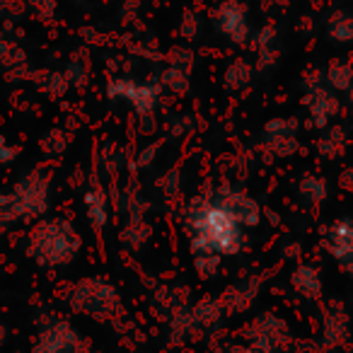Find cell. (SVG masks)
Returning <instances> with one entry per match:
<instances>
[{
  "mask_svg": "<svg viewBox=\"0 0 353 353\" xmlns=\"http://www.w3.org/2000/svg\"><path fill=\"white\" fill-rule=\"evenodd\" d=\"M182 221L187 228L192 252L196 254L235 256L245 250L247 230L211 196L203 192L184 206Z\"/></svg>",
  "mask_w": 353,
  "mask_h": 353,
  "instance_id": "cell-1",
  "label": "cell"
},
{
  "mask_svg": "<svg viewBox=\"0 0 353 353\" xmlns=\"http://www.w3.org/2000/svg\"><path fill=\"white\" fill-rule=\"evenodd\" d=\"M51 208V172L44 167L22 174L8 194L0 196V232L20 221H41Z\"/></svg>",
  "mask_w": 353,
  "mask_h": 353,
  "instance_id": "cell-2",
  "label": "cell"
},
{
  "mask_svg": "<svg viewBox=\"0 0 353 353\" xmlns=\"http://www.w3.org/2000/svg\"><path fill=\"white\" fill-rule=\"evenodd\" d=\"M83 250L80 232L68 218H41L30 232L27 252L41 266H65Z\"/></svg>",
  "mask_w": 353,
  "mask_h": 353,
  "instance_id": "cell-3",
  "label": "cell"
},
{
  "mask_svg": "<svg viewBox=\"0 0 353 353\" xmlns=\"http://www.w3.org/2000/svg\"><path fill=\"white\" fill-rule=\"evenodd\" d=\"M70 305H73V310H78V312L94 314V317H99V319L109 317V314H114V312L121 310L119 293L114 290V285L107 283L104 279L80 281L73 290Z\"/></svg>",
  "mask_w": 353,
  "mask_h": 353,
  "instance_id": "cell-4",
  "label": "cell"
},
{
  "mask_svg": "<svg viewBox=\"0 0 353 353\" xmlns=\"http://www.w3.org/2000/svg\"><path fill=\"white\" fill-rule=\"evenodd\" d=\"M162 85L157 80H145V83H138L131 78H112L107 83V97L109 99H121L133 107V112L138 117H148V114H155L157 104H160Z\"/></svg>",
  "mask_w": 353,
  "mask_h": 353,
  "instance_id": "cell-5",
  "label": "cell"
},
{
  "mask_svg": "<svg viewBox=\"0 0 353 353\" xmlns=\"http://www.w3.org/2000/svg\"><path fill=\"white\" fill-rule=\"evenodd\" d=\"M211 25L218 34L225 37L230 44L247 46L250 44V10L242 0H221L211 10Z\"/></svg>",
  "mask_w": 353,
  "mask_h": 353,
  "instance_id": "cell-6",
  "label": "cell"
},
{
  "mask_svg": "<svg viewBox=\"0 0 353 353\" xmlns=\"http://www.w3.org/2000/svg\"><path fill=\"white\" fill-rule=\"evenodd\" d=\"M211 196L216 199L245 230L259 228L261 218H264V208H261L259 201L252 199L245 189L232 187V184H218V187H213Z\"/></svg>",
  "mask_w": 353,
  "mask_h": 353,
  "instance_id": "cell-7",
  "label": "cell"
},
{
  "mask_svg": "<svg viewBox=\"0 0 353 353\" xmlns=\"http://www.w3.org/2000/svg\"><path fill=\"white\" fill-rule=\"evenodd\" d=\"M83 206L90 228L94 232H102L109 225V216H112V196L97 174H90V182L85 184Z\"/></svg>",
  "mask_w": 353,
  "mask_h": 353,
  "instance_id": "cell-8",
  "label": "cell"
},
{
  "mask_svg": "<svg viewBox=\"0 0 353 353\" xmlns=\"http://www.w3.org/2000/svg\"><path fill=\"white\" fill-rule=\"evenodd\" d=\"M303 104L307 109V126L317 128V131H324L341 114V99L329 88H319L314 92H307L303 97Z\"/></svg>",
  "mask_w": 353,
  "mask_h": 353,
  "instance_id": "cell-9",
  "label": "cell"
},
{
  "mask_svg": "<svg viewBox=\"0 0 353 353\" xmlns=\"http://www.w3.org/2000/svg\"><path fill=\"white\" fill-rule=\"evenodd\" d=\"M324 247L341 266L353 259V218H336L324 232Z\"/></svg>",
  "mask_w": 353,
  "mask_h": 353,
  "instance_id": "cell-10",
  "label": "cell"
},
{
  "mask_svg": "<svg viewBox=\"0 0 353 353\" xmlns=\"http://www.w3.org/2000/svg\"><path fill=\"white\" fill-rule=\"evenodd\" d=\"M346 148H348V131L343 126H327L319 133L317 143H314V150L324 160H339L346 152Z\"/></svg>",
  "mask_w": 353,
  "mask_h": 353,
  "instance_id": "cell-11",
  "label": "cell"
},
{
  "mask_svg": "<svg viewBox=\"0 0 353 353\" xmlns=\"http://www.w3.org/2000/svg\"><path fill=\"white\" fill-rule=\"evenodd\" d=\"M254 73H256V68L247 59L230 61L228 68H225V73H223V88L232 94L245 92V90L252 85V80H254Z\"/></svg>",
  "mask_w": 353,
  "mask_h": 353,
  "instance_id": "cell-12",
  "label": "cell"
},
{
  "mask_svg": "<svg viewBox=\"0 0 353 353\" xmlns=\"http://www.w3.org/2000/svg\"><path fill=\"white\" fill-rule=\"evenodd\" d=\"M298 196L305 206L314 208L322 206L324 201L329 199V182L324 179L322 174H314V172H307V174L300 176L298 182Z\"/></svg>",
  "mask_w": 353,
  "mask_h": 353,
  "instance_id": "cell-13",
  "label": "cell"
},
{
  "mask_svg": "<svg viewBox=\"0 0 353 353\" xmlns=\"http://www.w3.org/2000/svg\"><path fill=\"white\" fill-rule=\"evenodd\" d=\"M290 283H293V288L307 300H317L319 295H322V274H319L312 264L295 266L293 274H290Z\"/></svg>",
  "mask_w": 353,
  "mask_h": 353,
  "instance_id": "cell-14",
  "label": "cell"
},
{
  "mask_svg": "<svg viewBox=\"0 0 353 353\" xmlns=\"http://www.w3.org/2000/svg\"><path fill=\"white\" fill-rule=\"evenodd\" d=\"M152 235V225L145 216H126V223L121 228V242L128 250H141Z\"/></svg>",
  "mask_w": 353,
  "mask_h": 353,
  "instance_id": "cell-15",
  "label": "cell"
},
{
  "mask_svg": "<svg viewBox=\"0 0 353 353\" xmlns=\"http://www.w3.org/2000/svg\"><path fill=\"white\" fill-rule=\"evenodd\" d=\"M324 30H327V39L332 44H353V12L334 10Z\"/></svg>",
  "mask_w": 353,
  "mask_h": 353,
  "instance_id": "cell-16",
  "label": "cell"
},
{
  "mask_svg": "<svg viewBox=\"0 0 353 353\" xmlns=\"http://www.w3.org/2000/svg\"><path fill=\"white\" fill-rule=\"evenodd\" d=\"M324 80L334 92H348L353 88V63L346 59L329 61V65L324 68Z\"/></svg>",
  "mask_w": 353,
  "mask_h": 353,
  "instance_id": "cell-17",
  "label": "cell"
},
{
  "mask_svg": "<svg viewBox=\"0 0 353 353\" xmlns=\"http://www.w3.org/2000/svg\"><path fill=\"white\" fill-rule=\"evenodd\" d=\"M261 150L269 155V160L293 157L300 152V141L298 136H261Z\"/></svg>",
  "mask_w": 353,
  "mask_h": 353,
  "instance_id": "cell-18",
  "label": "cell"
},
{
  "mask_svg": "<svg viewBox=\"0 0 353 353\" xmlns=\"http://www.w3.org/2000/svg\"><path fill=\"white\" fill-rule=\"evenodd\" d=\"M157 83H160L165 90H170L174 97H187V94L192 92V75L174 68V65H167V68L160 73V80H157Z\"/></svg>",
  "mask_w": 353,
  "mask_h": 353,
  "instance_id": "cell-19",
  "label": "cell"
},
{
  "mask_svg": "<svg viewBox=\"0 0 353 353\" xmlns=\"http://www.w3.org/2000/svg\"><path fill=\"white\" fill-rule=\"evenodd\" d=\"M34 85L39 92L49 94V97H63L70 90L65 75L59 73V70H41V73H34Z\"/></svg>",
  "mask_w": 353,
  "mask_h": 353,
  "instance_id": "cell-20",
  "label": "cell"
},
{
  "mask_svg": "<svg viewBox=\"0 0 353 353\" xmlns=\"http://www.w3.org/2000/svg\"><path fill=\"white\" fill-rule=\"evenodd\" d=\"M70 145V133L65 128H49L44 136L39 138V148L44 157H61Z\"/></svg>",
  "mask_w": 353,
  "mask_h": 353,
  "instance_id": "cell-21",
  "label": "cell"
},
{
  "mask_svg": "<svg viewBox=\"0 0 353 353\" xmlns=\"http://www.w3.org/2000/svg\"><path fill=\"white\" fill-rule=\"evenodd\" d=\"M0 68L6 73H22L27 68V54L12 41H3L0 44Z\"/></svg>",
  "mask_w": 353,
  "mask_h": 353,
  "instance_id": "cell-22",
  "label": "cell"
},
{
  "mask_svg": "<svg viewBox=\"0 0 353 353\" xmlns=\"http://www.w3.org/2000/svg\"><path fill=\"white\" fill-rule=\"evenodd\" d=\"M157 187H160V194L170 203L179 201V196H182V174H179V170H167L157 179Z\"/></svg>",
  "mask_w": 353,
  "mask_h": 353,
  "instance_id": "cell-23",
  "label": "cell"
},
{
  "mask_svg": "<svg viewBox=\"0 0 353 353\" xmlns=\"http://www.w3.org/2000/svg\"><path fill=\"white\" fill-rule=\"evenodd\" d=\"M300 131V119L295 117H276L266 121L264 136H298Z\"/></svg>",
  "mask_w": 353,
  "mask_h": 353,
  "instance_id": "cell-24",
  "label": "cell"
},
{
  "mask_svg": "<svg viewBox=\"0 0 353 353\" xmlns=\"http://www.w3.org/2000/svg\"><path fill=\"white\" fill-rule=\"evenodd\" d=\"M63 75H65V80H68V85H70V88H75V90H83L85 85H88V80H90L88 63H85V61L80 59V56H73V59L68 61V65H65Z\"/></svg>",
  "mask_w": 353,
  "mask_h": 353,
  "instance_id": "cell-25",
  "label": "cell"
},
{
  "mask_svg": "<svg viewBox=\"0 0 353 353\" xmlns=\"http://www.w3.org/2000/svg\"><path fill=\"white\" fill-rule=\"evenodd\" d=\"M199 34H201V17L194 8H187L179 17V37L184 41H194L199 39Z\"/></svg>",
  "mask_w": 353,
  "mask_h": 353,
  "instance_id": "cell-26",
  "label": "cell"
},
{
  "mask_svg": "<svg viewBox=\"0 0 353 353\" xmlns=\"http://www.w3.org/2000/svg\"><path fill=\"white\" fill-rule=\"evenodd\" d=\"M194 63H196V59H194V51L189 46H172L167 51V65H174V68L192 75Z\"/></svg>",
  "mask_w": 353,
  "mask_h": 353,
  "instance_id": "cell-27",
  "label": "cell"
},
{
  "mask_svg": "<svg viewBox=\"0 0 353 353\" xmlns=\"http://www.w3.org/2000/svg\"><path fill=\"white\" fill-rule=\"evenodd\" d=\"M223 314V305L218 298H203L201 303L194 307V319L201 324H208L213 319H218Z\"/></svg>",
  "mask_w": 353,
  "mask_h": 353,
  "instance_id": "cell-28",
  "label": "cell"
},
{
  "mask_svg": "<svg viewBox=\"0 0 353 353\" xmlns=\"http://www.w3.org/2000/svg\"><path fill=\"white\" fill-rule=\"evenodd\" d=\"M221 259H223V256H218V254H196V256H194L196 274L201 276V279H206V281L216 279L218 271H221Z\"/></svg>",
  "mask_w": 353,
  "mask_h": 353,
  "instance_id": "cell-29",
  "label": "cell"
},
{
  "mask_svg": "<svg viewBox=\"0 0 353 353\" xmlns=\"http://www.w3.org/2000/svg\"><path fill=\"white\" fill-rule=\"evenodd\" d=\"M250 44H252V49H254V54L261 49H269V46H276L279 44V30H276L274 25L259 27V30L250 37Z\"/></svg>",
  "mask_w": 353,
  "mask_h": 353,
  "instance_id": "cell-30",
  "label": "cell"
},
{
  "mask_svg": "<svg viewBox=\"0 0 353 353\" xmlns=\"http://www.w3.org/2000/svg\"><path fill=\"white\" fill-rule=\"evenodd\" d=\"M194 131V119L189 114H182V117H172L167 121V136L170 138H184L187 133Z\"/></svg>",
  "mask_w": 353,
  "mask_h": 353,
  "instance_id": "cell-31",
  "label": "cell"
},
{
  "mask_svg": "<svg viewBox=\"0 0 353 353\" xmlns=\"http://www.w3.org/2000/svg\"><path fill=\"white\" fill-rule=\"evenodd\" d=\"M162 148V141H155V143H148V145H143L141 150H138L136 155V165L138 170H148V167H152V162L157 160V150Z\"/></svg>",
  "mask_w": 353,
  "mask_h": 353,
  "instance_id": "cell-32",
  "label": "cell"
},
{
  "mask_svg": "<svg viewBox=\"0 0 353 353\" xmlns=\"http://www.w3.org/2000/svg\"><path fill=\"white\" fill-rule=\"evenodd\" d=\"M279 61H281V49H279V44H276V46H269V49L256 51L254 68L256 70H271L276 63H279Z\"/></svg>",
  "mask_w": 353,
  "mask_h": 353,
  "instance_id": "cell-33",
  "label": "cell"
},
{
  "mask_svg": "<svg viewBox=\"0 0 353 353\" xmlns=\"http://www.w3.org/2000/svg\"><path fill=\"white\" fill-rule=\"evenodd\" d=\"M319 88H327V80H324V70L322 68H310V70H305V75H303V90H305V94L314 92V90H319Z\"/></svg>",
  "mask_w": 353,
  "mask_h": 353,
  "instance_id": "cell-34",
  "label": "cell"
},
{
  "mask_svg": "<svg viewBox=\"0 0 353 353\" xmlns=\"http://www.w3.org/2000/svg\"><path fill=\"white\" fill-rule=\"evenodd\" d=\"M20 157V145L10 143L8 138H0V167H10Z\"/></svg>",
  "mask_w": 353,
  "mask_h": 353,
  "instance_id": "cell-35",
  "label": "cell"
},
{
  "mask_svg": "<svg viewBox=\"0 0 353 353\" xmlns=\"http://www.w3.org/2000/svg\"><path fill=\"white\" fill-rule=\"evenodd\" d=\"M27 6H30L32 12H34L37 17H41V20H46V17H51L56 12V0H30Z\"/></svg>",
  "mask_w": 353,
  "mask_h": 353,
  "instance_id": "cell-36",
  "label": "cell"
},
{
  "mask_svg": "<svg viewBox=\"0 0 353 353\" xmlns=\"http://www.w3.org/2000/svg\"><path fill=\"white\" fill-rule=\"evenodd\" d=\"M138 8H141V3H138V0H126V3L121 6V10H119V15H121V20H123V17H126V20H136Z\"/></svg>",
  "mask_w": 353,
  "mask_h": 353,
  "instance_id": "cell-37",
  "label": "cell"
},
{
  "mask_svg": "<svg viewBox=\"0 0 353 353\" xmlns=\"http://www.w3.org/2000/svg\"><path fill=\"white\" fill-rule=\"evenodd\" d=\"M339 187H341L343 192L353 194V167H346V170L341 172V176H339Z\"/></svg>",
  "mask_w": 353,
  "mask_h": 353,
  "instance_id": "cell-38",
  "label": "cell"
},
{
  "mask_svg": "<svg viewBox=\"0 0 353 353\" xmlns=\"http://www.w3.org/2000/svg\"><path fill=\"white\" fill-rule=\"evenodd\" d=\"M283 256L285 259H295V256H300V252H303V247H300V242H288V245L283 247Z\"/></svg>",
  "mask_w": 353,
  "mask_h": 353,
  "instance_id": "cell-39",
  "label": "cell"
},
{
  "mask_svg": "<svg viewBox=\"0 0 353 353\" xmlns=\"http://www.w3.org/2000/svg\"><path fill=\"white\" fill-rule=\"evenodd\" d=\"M343 269H346V271H348V276H351V279H353V259H351V261H348V264H346V266H343Z\"/></svg>",
  "mask_w": 353,
  "mask_h": 353,
  "instance_id": "cell-40",
  "label": "cell"
},
{
  "mask_svg": "<svg viewBox=\"0 0 353 353\" xmlns=\"http://www.w3.org/2000/svg\"><path fill=\"white\" fill-rule=\"evenodd\" d=\"M346 99H348V104H351V107H353V88L346 92Z\"/></svg>",
  "mask_w": 353,
  "mask_h": 353,
  "instance_id": "cell-41",
  "label": "cell"
},
{
  "mask_svg": "<svg viewBox=\"0 0 353 353\" xmlns=\"http://www.w3.org/2000/svg\"><path fill=\"white\" fill-rule=\"evenodd\" d=\"M271 3H276V6H281V8H283V6H288L290 0H271Z\"/></svg>",
  "mask_w": 353,
  "mask_h": 353,
  "instance_id": "cell-42",
  "label": "cell"
},
{
  "mask_svg": "<svg viewBox=\"0 0 353 353\" xmlns=\"http://www.w3.org/2000/svg\"><path fill=\"white\" fill-rule=\"evenodd\" d=\"M252 353H266V351H259V348H256V351H252Z\"/></svg>",
  "mask_w": 353,
  "mask_h": 353,
  "instance_id": "cell-43",
  "label": "cell"
},
{
  "mask_svg": "<svg viewBox=\"0 0 353 353\" xmlns=\"http://www.w3.org/2000/svg\"><path fill=\"white\" fill-rule=\"evenodd\" d=\"M216 3H221V0H216Z\"/></svg>",
  "mask_w": 353,
  "mask_h": 353,
  "instance_id": "cell-44",
  "label": "cell"
},
{
  "mask_svg": "<svg viewBox=\"0 0 353 353\" xmlns=\"http://www.w3.org/2000/svg\"><path fill=\"white\" fill-rule=\"evenodd\" d=\"M75 3H80V0H75Z\"/></svg>",
  "mask_w": 353,
  "mask_h": 353,
  "instance_id": "cell-45",
  "label": "cell"
}]
</instances>
